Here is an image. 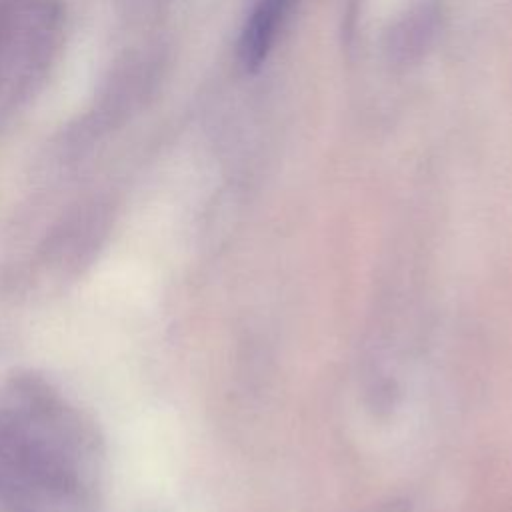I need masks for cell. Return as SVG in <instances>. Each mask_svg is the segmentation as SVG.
<instances>
[{
	"label": "cell",
	"instance_id": "cell-2",
	"mask_svg": "<svg viewBox=\"0 0 512 512\" xmlns=\"http://www.w3.org/2000/svg\"><path fill=\"white\" fill-rule=\"evenodd\" d=\"M376 512H410V502H406V500H392V502L384 504Z\"/></svg>",
	"mask_w": 512,
	"mask_h": 512
},
{
	"label": "cell",
	"instance_id": "cell-1",
	"mask_svg": "<svg viewBox=\"0 0 512 512\" xmlns=\"http://www.w3.org/2000/svg\"><path fill=\"white\" fill-rule=\"evenodd\" d=\"M294 0H254L238 40V58L246 72H258L268 60Z\"/></svg>",
	"mask_w": 512,
	"mask_h": 512
}]
</instances>
